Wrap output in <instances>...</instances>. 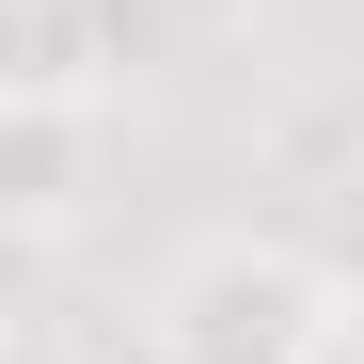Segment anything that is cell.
<instances>
[{
	"mask_svg": "<svg viewBox=\"0 0 364 364\" xmlns=\"http://www.w3.org/2000/svg\"><path fill=\"white\" fill-rule=\"evenodd\" d=\"M348 317H364V301H348V269L317 254V237L222 222V237H191V254L159 269L143 348H159V364H333Z\"/></svg>",
	"mask_w": 364,
	"mask_h": 364,
	"instance_id": "cell-1",
	"label": "cell"
},
{
	"mask_svg": "<svg viewBox=\"0 0 364 364\" xmlns=\"http://www.w3.org/2000/svg\"><path fill=\"white\" fill-rule=\"evenodd\" d=\"M111 143H127V95H0V222L32 237H80L111 191Z\"/></svg>",
	"mask_w": 364,
	"mask_h": 364,
	"instance_id": "cell-2",
	"label": "cell"
},
{
	"mask_svg": "<svg viewBox=\"0 0 364 364\" xmlns=\"http://www.w3.org/2000/svg\"><path fill=\"white\" fill-rule=\"evenodd\" d=\"M317 254L348 269V301H364V143L333 159V191H317Z\"/></svg>",
	"mask_w": 364,
	"mask_h": 364,
	"instance_id": "cell-3",
	"label": "cell"
},
{
	"mask_svg": "<svg viewBox=\"0 0 364 364\" xmlns=\"http://www.w3.org/2000/svg\"><path fill=\"white\" fill-rule=\"evenodd\" d=\"M159 16H174V32H237L254 0H159Z\"/></svg>",
	"mask_w": 364,
	"mask_h": 364,
	"instance_id": "cell-4",
	"label": "cell"
},
{
	"mask_svg": "<svg viewBox=\"0 0 364 364\" xmlns=\"http://www.w3.org/2000/svg\"><path fill=\"white\" fill-rule=\"evenodd\" d=\"M16 364H80V348H64V333H48V317H32V333H16Z\"/></svg>",
	"mask_w": 364,
	"mask_h": 364,
	"instance_id": "cell-5",
	"label": "cell"
}]
</instances>
